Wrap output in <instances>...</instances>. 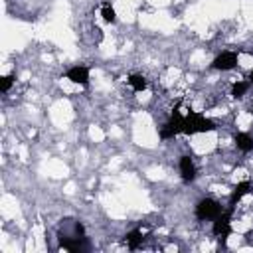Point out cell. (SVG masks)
Returning a JSON list of instances; mask_svg holds the SVG:
<instances>
[{"label":"cell","mask_w":253,"mask_h":253,"mask_svg":"<svg viewBox=\"0 0 253 253\" xmlns=\"http://www.w3.org/2000/svg\"><path fill=\"white\" fill-rule=\"evenodd\" d=\"M215 125L213 121L206 119L202 113H196V111H190L186 117H184V126H182V132L184 134H196V132H210L213 130Z\"/></svg>","instance_id":"6da1fadb"},{"label":"cell","mask_w":253,"mask_h":253,"mask_svg":"<svg viewBox=\"0 0 253 253\" xmlns=\"http://www.w3.org/2000/svg\"><path fill=\"white\" fill-rule=\"evenodd\" d=\"M231 213H233V206H229L225 211H221V213L213 219V225H211L213 235H217L223 245H225L227 237L231 235Z\"/></svg>","instance_id":"7a4b0ae2"},{"label":"cell","mask_w":253,"mask_h":253,"mask_svg":"<svg viewBox=\"0 0 253 253\" xmlns=\"http://www.w3.org/2000/svg\"><path fill=\"white\" fill-rule=\"evenodd\" d=\"M221 206L219 202H215L213 198H202L198 204H196V217L200 221H206V219H215L219 213H221Z\"/></svg>","instance_id":"3957f363"},{"label":"cell","mask_w":253,"mask_h":253,"mask_svg":"<svg viewBox=\"0 0 253 253\" xmlns=\"http://www.w3.org/2000/svg\"><path fill=\"white\" fill-rule=\"evenodd\" d=\"M237 65V53L235 51H221L213 61H211V67L213 69H219V71H229Z\"/></svg>","instance_id":"277c9868"},{"label":"cell","mask_w":253,"mask_h":253,"mask_svg":"<svg viewBox=\"0 0 253 253\" xmlns=\"http://www.w3.org/2000/svg\"><path fill=\"white\" fill-rule=\"evenodd\" d=\"M178 168H180V176H182V180L186 184H190V182L196 180V166H194V162H192L190 156H180Z\"/></svg>","instance_id":"5b68a950"},{"label":"cell","mask_w":253,"mask_h":253,"mask_svg":"<svg viewBox=\"0 0 253 253\" xmlns=\"http://www.w3.org/2000/svg\"><path fill=\"white\" fill-rule=\"evenodd\" d=\"M65 77L71 81V83H79V85H87L89 83V69L85 65H75L71 69H67Z\"/></svg>","instance_id":"8992f818"},{"label":"cell","mask_w":253,"mask_h":253,"mask_svg":"<svg viewBox=\"0 0 253 253\" xmlns=\"http://www.w3.org/2000/svg\"><path fill=\"white\" fill-rule=\"evenodd\" d=\"M251 192V184L245 180V182H239L235 188H233V192H231V196H229V206H233L235 208V204L245 196V194H249Z\"/></svg>","instance_id":"52a82bcc"},{"label":"cell","mask_w":253,"mask_h":253,"mask_svg":"<svg viewBox=\"0 0 253 253\" xmlns=\"http://www.w3.org/2000/svg\"><path fill=\"white\" fill-rule=\"evenodd\" d=\"M233 142H235V146H237L241 152H251V150H253V136L247 134V132H237V134L233 136Z\"/></svg>","instance_id":"ba28073f"},{"label":"cell","mask_w":253,"mask_h":253,"mask_svg":"<svg viewBox=\"0 0 253 253\" xmlns=\"http://www.w3.org/2000/svg\"><path fill=\"white\" fill-rule=\"evenodd\" d=\"M125 243L128 245V249H138V245L142 243V231L140 229H132L125 235Z\"/></svg>","instance_id":"9c48e42d"},{"label":"cell","mask_w":253,"mask_h":253,"mask_svg":"<svg viewBox=\"0 0 253 253\" xmlns=\"http://www.w3.org/2000/svg\"><path fill=\"white\" fill-rule=\"evenodd\" d=\"M101 16H103V20H105L107 24H115V22H117L115 8L111 6V2H109V0H105V2L101 4Z\"/></svg>","instance_id":"30bf717a"},{"label":"cell","mask_w":253,"mask_h":253,"mask_svg":"<svg viewBox=\"0 0 253 253\" xmlns=\"http://www.w3.org/2000/svg\"><path fill=\"white\" fill-rule=\"evenodd\" d=\"M166 123L176 130V134H180V132H182V126H184V117H182V113H180L178 109H174L172 115H170V119H168Z\"/></svg>","instance_id":"8fae6325"},{"label":"cell","mask_w":253,"mask_h":253,"mask_svg":"<svg viewBox=\"0 0 253 253\" xmlns=\"http://www.w3.org/2000/svg\"><path fill=\"white\" fill-rule=\"evenodd\" d=\"M126 83L138 93V91H144L146 89V79L142 77V75H138V73H132V75H128V79H126Z\"/></svg>","instance_id":"7c38bea8"},{"label":"cell","mask_w":253,"mask_h":253,"mask_svg":"<svg viewBox=\"0 0 253 253\" xmlns=\"http://www.w3.org/2000/svg\"><path fill=\"white\" fill-rule=\"evenodd\" d=\"M247 89H249V83H245V81H235L233 87H231V97H233V99H239V97L245 95Z\"/></svg>","instance_id":"4fadbf2b"},{"label":"cell","mask_w":253,"mask_h":253,"mask_svg":"<svg viewBox=\"0 0 253 253\" xmlns=\"http://www.w3.org/2000/svg\"><path fill=\"white\" fill-rule=\"evenodd\" d=\"M158 136L162 138V140H168V138H174L176 136V130L168 125V123H164L162 126H160V132H158Z\"/></svg>","instance_id":"5bb4252c"},{"label":"cell","mask_w":253,"mask_h":253,"mask_svg":"<svg viewBox=\"0 0 253 253\" xmlns=\"http://www.w3.org/2000/svg\"><path fill=\"white\" fill-rule=\"evenodd\" d=\"M12 83H14V73L4 75V77H2V83H0V91H2V93H8L10 87H12Z\"/></svg>","instance_id":"9a60e30c"},{"label":"cell","mask_w":253,"mask_h":253,"mask_svg":"<svg viewBox=\"0 0 253 253\" xmlns=\"http://www.w3.org/2000/svg\"><path fill=\"white\" fill-rule=\"evenodd\" d=\"M249 81L253 83V69H251V73H249Z\"/></svg>","instance_id":"2e32d148"}]
</instances>
